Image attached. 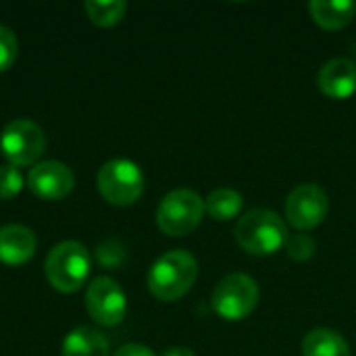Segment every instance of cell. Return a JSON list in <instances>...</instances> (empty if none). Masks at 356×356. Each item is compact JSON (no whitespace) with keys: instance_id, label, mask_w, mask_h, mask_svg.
<instances>
[{"instance_id":"obj_1","label":"cell","mask_w":356,"mask_h":356,"mask_svg":"<svg viewBox=\"0 0 356 356\" xmlns=\"http://www.w3.org/2000/svg\"><path fill=\"white\" fill-rule=\"evenodd\" d=\"M196 277H198L196 259L186 250H169L152 263L146 284L156 300L175 302L192 290Z\"/></svg>"},{"instance_id":"obj_2","label":"cell","mask_w":356,"mask_h":356,"mask_svg":"<svg viewBox=\"0 0 356 356\" xmlns=\"http://www.w3.org/2000/svg\"><path fill=\"white\" fill-rule=\"evenodd\" d=\"M236 244L252 257H269L288 242L284 219L269 209H252L240 217L234 229Z\"/></svg>"},{"instance_id":"obj_3","label":"cell","mask_w":356,"mask_h":356,"mask_svg":"<svg viewBox=\"0 0 356 356\" xmlns=\"http://www.w3.org/2000/svg\"><path fill=\"white\" fill-rule=\"evenodd\" d=\"M92 269V257L81 242L65 240L52 246L44 263L48 284L63 294H73L86 286Z\"/></svg>"},{"instance_id":"obj_4","label":"cell","mask_w":356,"mask_h":356,"mask_svg":"<svg viewBox=\"0 0 356 356\" xmlns=\"http://www.w3.org/2000/svg\"><path fill=\"white\" fill-rule=\"evenodd\" d=\"M204 213H207L204 198L190 188H179L169 192L159 202L156 225L165 236L181 238L192 234L200 225Z\"/></svg>"},{"instance_id":"obj_5","label":"cell","mask_w":356,"mask_h":356,"mask_svg":"<svg viewBox=\"0 0 356 356\" xmlns=\"http://www.w3.org/2000/svg\"><path fill=\"white\" fill-rule=\"evenodd\" d=\"M100 196L115 207H129L144 194V173L127 159H111L96 173Z\"/></svg>"},{"instance_id":"obj_6","label":"cell","mask_w":356,"mask_h":356,"mask_svg":"<svg viewBox=\"0 0 356 356\" xmlns=\"http://www.w3.org/2000/svg\"><path fill=\"white\" fill-rule=\"evenodd\" d=\"M259 296L261 290L254 277L246 273H229L215 286L211 307L225 321H242L257 309Z\"/></svg>"},{"instance_id":"obj_7","label":"cell","mask_w":356,"mask_h":356,"mask_svg":"<svg viewBox=\"0 0 356 356\" xmlns=\"http://www.w3.org/2000/svg\"><path fill=\"white\" fill-rule=\"evenodd\" d=\"M0 150L8 165L17 169L38 165L46 150V134L29 119H15L0 134Z\"/></svg>"},{"instance_id":"obj_8","label":"cell","mask_w":356,"mask_h":356,"mask_svg":"<svg viewBox=\"0 0 356 356\" xmlns=\"http://www.w3.org/2000/svg\"><path fill=\"white\" fill-rule=\"evenodd\" d=\"M327 211H330L327 194L317 184H300V186H296L288 194L286 207H284L286 221L294 229H298L302 234L319 227L325 221Z\"/></svg>"},{"instance_id":"obj_9","label":"cell","mask_w":356,"mask_h":356,"mask_svg":"<svg viewBox=\"0 0 356 356\" xmlns=\"http://www.w3.org/2000/svg\"><path fill=\"white\" fill-rule=\"evenodd\" d=\"M88 315L102 327H115L125 319L127 298L123 288L108 275H98L86 290Z\"/></svg>"},{"instance_id":"obj_10","label":"cell","mask_w":356,"mask_h":356,"mask_svg":"<svg viewBox=\"0 0 356 356\" xmlns=\"http://www.w3.org/2000/svg\"><path fill=\"white\" fill-rule=\"evenodd\" d=\"M75 186L73 171L60 161H40L27 173V188L40 200H63Z\"/></svg>"},{"instance_id":"obj_11","label":"cell","mask_w":356,"mask_h":356,"mask_svg":"<svg viewBox=\"0 0 356 356\" xmlns=\"http://www.w3.org/2000/svg\"><path fill=\"white\" fill-rule=\"evenodd\" d=\"M317 88L334 100H344L356 92V63L346 56L327 60L317 73Z\"/></svg>"},{"instance_id":"obj_12","label":"cell","mask_w":356,"mask_h":356,"mask_svg":"<svg viewBox=\"0 0 356 356\" xmlns=\"http://www.w3.org/2000/svg\"><path fill=\"white\" fill-rule=\"evenodd\" d=\"M35 234L19 223L0 227V263L8 267H21L35 254Z\"/></svg>"},{"instance_id":"obj_13","label":"cell","mask_w":356,"mask_h":356,"mask_svg":"<svg viewBox=\"0 0 356 356\" xmlns=\"http://www.w3.org/2000/svg\"><path fill=\"white\" fill-rule=\"evenodd\" d=\"M311 17L313 21L327 29V31H336V29H344L348 23H353L356 15V2L350 0H313L309 4Z\"/></svg>"},{"instance_id":"obj_14","label":"cell","mask_w":356,"mask_h":356,"mask_svg":"<svg viewBox=\"0 0 356 356\" xmlns=\"http://www.w3.org/2000/svg\"><path fill=\"white\" fill-rule=\"evenodd\" d=\"M108 340L90 325L71 330L63 340V356H108Z\"/></svg>"},{"instance_id":"obj_15","label":"cell","mask_w":356,"mask_h":356,"mask_svg":"<svg viewBox=\"0 0 356 356\" xmlns=\"http://www.w3.org/2000/svg\"><path fill=\"white\" fill-rule=\"evenodd\" d=\"M302 356H350V346L344 336L330 327L311 330L300 344Z\"/></svg>"},{"instance_id":"obj_16","label":"cell","mask_w":356,"mask_h":356,"mask_svg":"<svg viewBox=\"0 0 356 356\" xmlns=\"http://www.w3.org/2000/svg\"><path fill=\"white\" fill-rule=\"evenodd\" d=\"M204 207H207V213L215 221H232L240 215V211L244 207V198L238 190L217 188L207 196Z\"/></svg>"},{"instance_id":"obj_17","label":"cell","mask_w":356,"mask_h":356,"mask_svg":"<svg viewBox=\"0 0 356 356\" xmlns=\"http://www.w3.org/2000/svg\"><path fill=\"white\" fill-rule=\"evenodd\" d=\"M88 19L98 27H113L117 25L127 10L123 0H88L83 4Z\"/></svg>"},{"instance_id":"obj_18","label":"cell","mask_w":356,"mask_h":356,"mask_svg":"<svg viewBox=\"0 0 356 356\" xmlns=\"http://www.w3.org/2000/svg\"><path fill=\"white\" fill-rule=\"evenodd\" d=\"M315 250H317L315 240H313L309 234H302V232L290 236L288 242H286V252H288V257H290L292 261H296V263H305V261L313 259Z\"/></svg>"},{"instance_id":"obj_19","label":"cell","mask_w":356,"mask_h":356,"mask_svg":"<svg viewBox=\"0 0 356 356\" xmlns=\"http://www.w3.org/2000/svg\"><path fill=\"white\" fill-rule=\"evenodd\" d=\"M23 175L13 165L0 167V200H10L23 190Z\"/></svg>"},{"instance_id":"obj_20","label":"cell","mask_w":356,"mask_h":356,"mask_svg":"<svg viewBox=\"0 0 356 356\" xmlns=\"http://www.w3.org/2000/svg\"><path fill=\"white\" fill-rule=\"evenodd\" d=\"M17 52H19V44L15 31L0 23V73L8 71L15 65Z\"/></svg>"},{"instance_id":"obj_21","label":"cell","mask_w":356,"mask_h":356,"mask_svg":"<svg viewBox=\"0 0 356 356\" xmlns=\"http://www.w3.org/2000/svg\"><path fill=\"white\" fill-rule=\"evenodd\" d=\"M123 259H125V252H123V246L117 240H108L98 248V261L104 265V269L119 267L123 263Z\"/></svg>"},{"instance_id":"obj_22","label":"cell","mask_w":356,"mask_h":356,"mask_svg":"<svg viewBox=\"0 0 356 356\" xmlns=\"http://www.w3.org/2000/svg\"><path fill=\"white\" fill-rule=\"evenodd\" d=\"M113 356H156L148 346L144 344H123L119 350H115Z\"/></svg>"},{"instance_id":"obj_23","label":"cell","mask_w":356,"mask_h":356,"mask_svg":"<svg viewBox=\"0 0 356 356\" xmlns=\"http://www.w3.org/2000/svg\"><path fill=\"white\" fill-rule=\"evenodd\" d=\"M161 356H196V355H194V350H192V348H188V346H171V348H167V350H165Z\"/></svg>"}]
</instances>
